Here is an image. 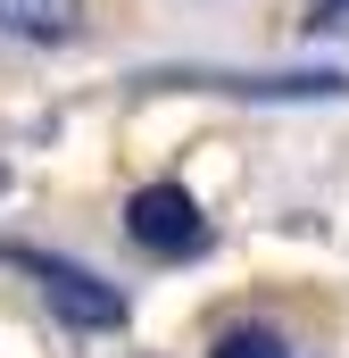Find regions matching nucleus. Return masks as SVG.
<instances>
[{"label":"nucleus","mask_w":349,"mask_h":358,"mask_svg":"<svg viewBox=\"0 0 349 358\" xmlns=\"http://www.w3.org/2000/svg\"><path fill=\"white\" fill-rule=\"evenodd\" d=\"M8 267H25L34 283H42V300L67 317V325H84V334H100V325H125V292L117 283H100L91 267H75V259H50V250H8Z\"/></svg>","instance_id":"f257e3e1"},{"label":"nucleus","mask_w":349,"mask_h":358,"mask_svg":"<svg viewBox=\"0 0 349 358\" xmlns=\"http://www.w3.org/2000/svg\"><path fill=\"white\" fill-rule=\"evenodd\" d=\"M125 234H133L150 259H191V250H208V217H200V200H191L183 183H142L133 208H125Z\"/></svg>","instance_id":"f03ea898"},{"label":"nucleus","mask_w":349,"mask_h":358,"mask_svg":"<svg viewBox=\"0 0 349 358\" xmlns=\"http://www.w3.org/2000/svg\"><path fill=\"white\" fill-rule=\"evenodd\" d=\"M216 358H283V342H274V334H225Z\"/></svg>","instance_id":"7ed1b4c3"},{"label":"nucleus","mask_w":349,"mask_h":358,"mask_svg":"<svg viewBox=\"0 0 349 358\" xmlns=\"http://www.w3.org/2000/svg\"><path fill=\"white\" fill-rule=\"evenodd\" d=\"M0 183H8V167H0Z\"/></svg>","instance_id":"20e7f679"}]
</instances>
